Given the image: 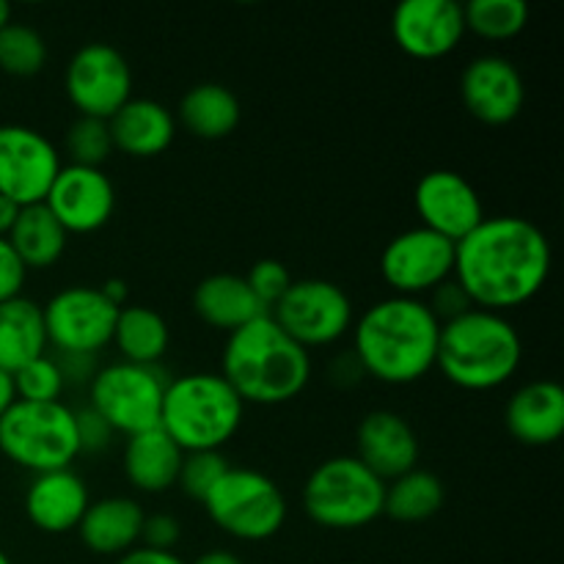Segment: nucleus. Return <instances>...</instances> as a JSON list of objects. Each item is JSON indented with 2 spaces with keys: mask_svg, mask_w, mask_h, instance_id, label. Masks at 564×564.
<instances>
[{
  "mask_svg": "<svg viewBox=\"0 0 564 564\" xmlns=\"http://www.w3.org/2000/svg\"><path fill=\"white\" fill-rule=\"evenodd\" d=\"M551 242L538 224L518 215L482 218L455 242L452 279L477 308L505 314L532 301L551 275Z\"/></svg>",
  "mask_w": 564,
  "mask_h": 564,
  "instance_id": "nucleus-1",
  "label": "nucleus"
},
{
  "mask_svg": "<svg viewBox=\"0 0 564 564\" xmlns=\"http://www.w3.org/2000/svg\"><path fill=\"white\" fill-rule=\"evenodd\" d=\"M352 356L367 378L408 386L435 369L441 323L422 297L389 295L352 323Z\"/></svg>",
  "mask_w": 564,
  "mask_h": 564,
  "instance_id": "nucleus-2",
  "label": "nucleus"
},
{
  "mask_svg": "<svg viewBox=\"0 0 564 564\" xmlns=\"http://www.w3.org/2000/svg\"><path fill=\"white\" fill-rule=\"evenodd\" d=\"M220 378L246 405H284L312 380V352L279 328L270 314L231 330L220 356Z\"/></svg>",
  "mask_w": 564,
  "mask_h": 564,
  "instance_id": "nucleus-3",
  "label": "nucleus"
},
{
  "mask_svg": "<svg viewBox=\"0 0 564 564\" xmlns=\"http://www.w3.org/2000/svg\"><path fill=\"white\" fill-rule=\"evenodd\" d=\"M523 361L516 325L499 312L477 308L441 325L435 369L463 391H494L510 383Z\"/></svg>",
  "mask_w": 564,
  "mask_h": 564,
  "instance_id": "nucleus-4",
  "label": "nucleus"
},
{
  "mask_svg": "<svg viewBox=\"0 0 564 564\" xmlns=\"http://www.w3.org/2000/svg\"><path fill=\"white\" fill-rule=\"evenodd\" d=\"M246 402L220 372L171 378L163 394L160 427L182 452H220L242 427Z\"/></svg>",
  "mask_w": 564,
  "mask_h": 564,
  "instance_id": "nucleus-5",
  "label": "nucleus"
},
{
  "mask_svg": "<svg viewBox=\"0 0 564 564\" xmlns=\"http://www.w3.org/2000/svg\"><path fill=\"white\" fill-rule=\"evenodd\" d=\"M0 452L33 477L72 468L80 457L75 408L66 402L17 400L0 416Z\"/></svg>",
  "mask_w": 564,
  "mask_h": 564,
  "instance_id": "nucleus-6",
  "label": "nucleus"
},
{
  "mask_svg": "<svg viewBox=\"0 0 564 564\" xmlns=\"http://www.w3.org/2000/svg\"><path fill=\"white\" fill-rule=\"evenodd\" d=\"M386 482L356 455L319 463L303 485V510L317 527L352 532L383 516Z\"/></svg>",
  "mask_w": 564,
  "mask_h": 564,
  "instance_id": "nucleus-7",
  "label": "nucleus"
},
{
  "mask_svg": "<svg viewBox=\"0 0 564 564\" xmlns=\"http://www.w3.org/2000/svg\"><path fill=\"white\" fill-rule=\"evenodd\" d=\"M202 505L220 532L242 543H264L275 538L286 521L284 494L257 468L229 466Z\"/></svg>",
  "mask_w": 564,
  "mask_h": 564,
  "instance_id": "nucleus-8",
  "label": "nucleus"
},
{
  "mask_svg": "<svg viewBox=\"0 0 564 564\" xmlns=\"http://www.w3.org/2000/svg\"><path fill=\"white\" fill-rule=\"evenodd\" d=\"M169 375L160 367L113 361L97 369L88 383V408L110 424L116 435L143 433L160 427L163 394Z\"/></svg>",
  "mask_w": 564,
  "mask_h": 564,
  "instance_id": "nucleus-9",
  "label": "nucleus"
},
{
  "mask_svg": "<svg viewBox=\"0 0 564 564\" xmlns=\"http://www.w3.org/2000/svg\"><path fill=\"white\" fill-rule=\"evenodd\" d=\"M270 317L306 350L345 339L356 323V308L345 286L328 279H297L270 308Z\"/></svg>",
  "mask_w": 564,
  "mask_h": 564,
  "instance_id": "nucleus-10",
  "label": "nucleus"
},
{
  "mask_svg": "<svg viewBox=\"0 0 564 564\" xmlns=\"http://www.w3.org/2000/svg\"><path fill=\"white\" fill-rule=\"evenodd\" d=\"M47 345L55 352L99 356L113 339L119 306L102 295L99 286L72 284L55 292L42 306Z\"/></svg>",
  "mask_w": 564,
  "mask_h": 564,
  "instance_id": "nucleus-11",
  "label": "nucleus"
},
{
  "mask_svg": "<svg viewBox=\"0 0 564 564\" xmlns=\"http://www.w3.org/2000/svg\"><path fill=\"white\" fill-rule=\"evenodd\" d=\"M64 86L77 113L108 121L132 99V69L113 44L88 42L66 64Z\"/></svg>",
  "mask_w": 564,
  "mask_h": 564,
  "instance_id": "nucleus-12",
  "label": "nucleus"
},
{
  "mask_svg": "<svg viewBox=\"0 0 564 564\" xmlns=\"http://www.w3.org/2000/svg\"><path fill=\"white\" fill-rule=\"evenodd\" d=\"M455 273V242L424 226L391 237L380 253V275L402 297L430 295Z\"/></svg>",
  "mask_w": 564,
  "mask_h": 564,
  "instance_id": "nucleus-13",
  "label": "nucleus"
},
{
  "mask_svg": "<svg viewBox=\"0 0 564 564\" xmlns=\"http://www.w3.org/2000/svg\"><path fill=\"white\" fill-rule=\"evenodd\" d=\"M58 149L44 132L25 124H0V196L17 207L42 204L58 176Z\"/></svg>",
  "mask_w": 564,
  "mask_h": 564,
  "instance_id": "nucleus-14",
  "label": "nucleus"
},
{
  "mask_svg": "<svg viewBox=\"0 0 564 564\" xmlns=\"http://www.w3.org/2000/svg\"><path fill=\"white\" fill-rule=\"evenodd\" d=\"M42 204L66 235H94L113 218L116 187L102 169L64 163Z\"/></svg>",
  "mask_w": 564,
  "mask_h": 564,
  "instance_id": "nucleus-15",
  "label": "nucleus"
},
{
  "mask_svg": "<svg viewBox=\"0 0 564 564\" xmlns=\"http://www.w3.org/2000/svg\"><path fill=\"white\" fill-rule=\"evenodd\" d=\"M413 207H416L424 229L446 237L449 242H460L485 218L477 187L466 176L449 169L427 171L416 182Z\"/></svg>",
  "mask_w": 564,
  "mask_h": 564,
  "instance_id": "nucleus-16",
  "label": "nucleus"
},
{
  "mask_svg": "<svg viewBox=\"0 0 564 564\" xmlns=\"http://www.w3.org/2000/svg\"><path fill=\"white\" fill-rule=\"evenodd\" d=\"M463 105L482 124L501 127L521 116L527 102V83L521 69L505 55H477L460 77Z\"/></svg>",
  "mask_w": 564,
  "mask_h": 564,
  "instance_id": "nucleus-17",
  "label": "nucleus"
},
{
  "mask_svg": "<svg viewBox=\"0 0 564 564\" xmlns=\"http://www.w3.org/2000/svg\"><path fill=\"white\" fill-rule=\"evenodd\" d=\"M391 36L411 58H444L466 36L463 6L455 0H402L391 14Z\"/></svg>",
  "mask_w": 564,
  "mask_h": 564,
  "instance_id": "nucleus-18",
  "label": "nucleus"
},
{
  "mask_svg": "<svg viewBox=\"0 0 564 564\" xmlns=\"http://www.w3.org/2000/svg\"><path fill=\"white\" fill-rule=\"evenodd\" d=\"M416 430L394 411H372L358 422L356 457L383 482L419 468Z\"/></svg>",
  "mask_w": 564,
  "mask_h": 564,
  "instance_id": "nucleus-19",
  "label": "nucleus"
},
{
  "mask_svg": "<svg viewBox=\"0 0 564 564\" xmlns=\"http://www.w3.org/2000/svg\"><path fill=\"white\" fill-rule=\"evenodd\" d=\"M91 496L72 468L36 474L25 490V516L39 532L66 534L80 527Z\"/></svg>",
  "mask_w": 564,
  "mask_h": 564,
  "instance_id": "nucleus-20",
  "label": "nucleus"
},
{
  "mask_svg": "<svg viewBox=\"0 0 564 564\" xmlns=\"http://www.w3.org/2000/svg\"><path fill=\"white\" fill-rule=\"evenodd\" d=\"M507 430L523 446H551L564 433V389L554 380H532L510 397Z\"/></svg>",
  "mask_w": 564,
  "mask_h": 564,
  "instance_id": "nucleus-21",
  "label": "nucleus"
},
{
  "mask_svg": "<svg viewBox=\"0 0 564 564\" xmlns=\"http://www.w3.org/2000/svg\"><path fill=\"white\" fill-rule=\"evenodd\" d=\"M113 149L130 158H158L174 143L176 116L163 102L132 97L108 119Z\"/></svg>",
  "mask_w": 564,
  "mask_h": 564,
  "instance_id": "nucleus-22",
  "label": "nucleus"
},
{
  "mask_svg": "<svg viewBox=\"0 0 564 564\" xmlns=\"http://www.w3.org/2000/svg\"><path fill=\"white\" fill-rule=\"evenodd\" d=\"M143 518L147 512L130 496H105L88 505L77 532L91 554L121 556L141 543Z\"/></svg>",
  "mask_w": 564,
  "mask_h": 564,
  "instance_id": "nucleus-23",
  "label": "nucleus"
},
{
  "mask_svg": "<svg viewBox=\"0 0 564 564\" xmlns=\"http://www.w3.org/2000/svg\"><path fill=\"white\" fill-rule=\"evenodd\" d=\"M185 452L165 435L163 427L143 430L124 441V477L141 494L158 496L176 488Z\"/></svg>",
  "mask_w": 564,
  "mask_h": 564,
  "instance_id": "nucleus-24",
  "label": "nucleus"
},
{
  "mask_svg": "<svg viewBox=\"0 0 564 564\" xmlns=\"http://www.w3.org/2000/svg\"><path fill=\"white\" fill-rule=\"evenodd\" d=\"M193 308L204 323L226 330V334L268 314L262 303L253 297L246 279L235 273H213L198 281V286L193 290Z\"/></svg>",
  "mask_w": 564,
  "mask_h": 564,
  "instance_id": "nucleus-25",
  "label": "nucleus"
},
{
  "mask_svg": "<svg viewBox=\"0 0 564 564\" xmlns=\"http://www.w3.org/2000/svg\"><path fill=\"white\" fill-rule=\"evenodd\" d=\"M240 99L224 83H198L187 88L176 108L180 124L204 141H220L231 135L240 124Z\"/></svg>",
  "mask_w": 564,
  "mask_h": 564,
  "instance_id": "nucleus-26",
  "label": "nucleus"
},
{
  "mask_svg": "<svg viewBox=\"0 0 564 564\" xmlns=\"http://www.w3.org/2000/svg\"><path fill=\"white\" fill-rule=\"evenodd\" d=\"M47 330L39 303L20 295L0 303V369L14 375L33 358L47 352Z\"/></svg>",
  "mask_w": 564,
  "mask_h": 564,
  "instance_id": "nucleus-27",
  "label": "nucleus"
},
{
  "mask_svg": "<svg viewBox=\"0 0 564 564\" xmlns=\"http://www.w3.org/2000/svg\"><path fill=\"white\" fill-rule=\"evenodd\" d=\"M6 240L28 270H47L64 257L69 235L44 204H31L20 209Z\"/></svg>",
  "mask_w": 564,
  "mask_h": 564,
  "instance_id": "nucleus-28",
  "label": "nucleus"
},
{
  "mask_svg": "<svg viewBox=\"0 0 564 564\" xmlns=\"http://www.w3.org/2000/svg\"><path fill=\"white\" fill-rule=\"evenodd\" d=\"M110 345L121 352V361L158 367L171 345L169 323L149 306H121Z\"/></svg>",
  "mask_w": 564,
  "mask_h": 564,
  "instance_id": "nucleus-29",
  "label": "nucleus"
},
{
  "mask_svg": "<svg viewBox=\"0 0 564 564\" xmlns=\"http://www.w3.org/2000/svg\"><path fill=\"white\" fill-rule=\"evenodd\" d=\"M444 499V482L433 471L413 468V471L386 482L383 516L394 518L400 523H422L438 516Z\"/></svg>",
  "mask_w": 564,
  "mask_h": 564,
  "instance_id": "nucleus-30",
  "label": "nucleus"
},
{
  "mask_svg": "<svg viewBox=\"0 0 564 564\" xmlns=\"http://www.w3.org/2000/svg\"><path fill=\"white\" fill-rule=\"evenodd\" d=\"M529 3L527 0H471L463 6V20L466 31L490 42H505L518 36L529 25Z\"/></svg>",
  "mask_w": 564,
  "mask_h": 564,
  "instance_id": "nucleus-31",
  "label": "nucleus"
},
{
  "mask_svg": "<svg viewBox=\"0 0 564 564\" xmlns=\"http://www.w3.org/2000/svg\"><path fill=\"white\" fill-rule=\"evenodd\" d=\"M47 64V42L36 28L9 22L0 31V69L14 77H33Z\"/></svg>",
  "mask_w": 564,
  "mask_h": 564,
  "instance_id": "nucleus-32",
  "label": "nucleus"
},
{
  "mask_svg": "<svg viewBox=\"0 0 564 564\" xmlns=\"http://www.w3.org/2000/svg\"><path fill=\"white\" fill-rule=\"evenodd\" d=\"M113 152V141H110L108 121L91 119V116H77L66 130V154L75 165H91V169H102L105 160Z\"/></svg>",
  "mask_w": 564,
  "mask_h": 564,
  "instance_id": "nucleus-33",
  "label": "nucleus"
},
{
  "mask_svg": "<svg viewBox=\"0 0 564 564\" xmlns=\"http://www.w3.org/2000/svg\"><path fill=\"white\" fill-rule=\"evenodd\" d=\"M14 394L22 402H58L64 394V375L50 352L33 358L25 367L17 369L14 375Z\"/></svg>",
  "mask_w": 564,
  "mask_h": 564,
  "instance_id": "nucleus-34",
  "label": "nucleus"
},
{
  "mask_svg": "<svg viewBox=\"0 0 564 564\" xmlns=\"http://www.w3.org/2000/svg\"><path fill=\"white\" fill-rule=\"evenodd\" d=\"M226 471H229V460L224 457V452H185L176 488L202 505Z\"/></svg>",
  "mask_w": 564,
  "mask_h": 564,
  "instance_id": "nucleus-35",
  "label": "nucleus"
},
{
  "mask_svg": "<svg viewBox=\"0 0 564 564\" xmlns=\"http://www.w3.org/2000/svg\"><path fill=\"white\" fill-rule=\"evenodd\" d=\"M242 279H246V284L251 286L253 297L262 303V308L268 314L270 308L284 297V292L290 290L292 281H295L290 270H286V264L279 262V259H259V262L251 264V270H248Z\"/></svg>",
  "mask_w": 564,
  "mask_h": 564,
  "instance_id": "nucleus-36",
  "label": "nucleus"
},
{
  "mask_svg": "<svg viewBox=\"0 0 564 564\" xmlns=\"http://www.w3.org/2000/svg\"><path fill=\"white\" fill-rule=\"evenodd\" d=\"M424 303H427L430 312L435 314V319H438L441 325L449 323V319L460 317V314L471 312V308H474L471 297L466 295V290H463V286L457 284L455 279H446L444 284L435 286V290L430 292V297Z\"/></svg>",
  "mask_w": 564,
  "mask_h": 564,
  "instance_id": "nucleus-37",
  "label": "nucleus"
},
{
  "mask_svg": "<svg viewBox=\"0 0 564 564\" xmlns=\"http://www.w3.org/2000/svg\"><path fill=\"white\" fill-rule=\"evenodd\" d=\"M182 538V527L174 516L169 512H154V516L143 518V529H141V543L143 549H154V551H174L176 543Z\"/></svg>",
  "mask_w": 564,
  "mask_h": 564,
  "instance_id": "nucleus-38",
  "label": "nucleus"
},
{
  "mask_svg": "<svg viewBox=\"0 0 564 564\" xmlns=\"http://www.w3.org/2000/svg\"><path fill=\"white\" fill-rule=\"evenodd\" d=\"M75 422H77V438H80V455L83 452L108 449L110 441L116 438L110 424L88 405L80 408V411H75Z\"/></svg>",
  "mask_w": 564,
  "mask_h": 564,
  "instance_id": "nucleus-39",
  "label": "nucleus"
},
{
  "mask_svg": "<svg viewBox=\"0 0 564 564\" xmlns=\"http://www.w3.org/2000/svg\"><path fill=\"white\" fill-rule=\"evenodd\" d=\"M25 279L28 268L22 264V259L17 257L11 242L6 240V237H0V303L11 301V297H20Z\"/></svg>",
  "mask_w": 564,
  "mask_h": 564,
  "instance_id": "nucleus-40",
  "label": "nucleus"
},
{
  "mask_svg": "<svg viewBox=\"0 0 564 564\" xmlns=\"http://www.w3.org/2000/svg\"><path fill=\"white\" fill-rule=\"evenodd\" d=\"M55 364H58L61 375H64V386H88L97 375L99 361L97 356H83V352H55Z\"/></svg>",
  "mask_w": 564,
  "mask_h": 564,
  "instance_id": "nucleus-41",
  "label": "nucleus"
},
{
  "mask_svg": "<svg viewBox=\"0 0 564 564\" xmlns=\"http://www.w3.org/2000/svg\"><path fill=\"white\" fill-rule=\"evenodd\" d=\"M116 564H187L182 556H176L174 551H154V549H143V545H135L127 554L119 556Z\"/></svg>",
  "mask_w": 564,
  "mask_h": 564,
  "instance_id": "nucleus-42",
  "label": "nucleus"
},
{
  "mask_svg": "<svg viewBox=\"0 0 564 564\" xmlns=\"http://www.w3.org/2000/svg\"><path fill=\"white\" fill-rule=\"evenodd\" d=\"M22 207H17L11 198L0 196V237H9V231L14 229V220L20 215Z\"/></svg>",
  "mask_w": 564,
  "mask_h": 564,
  "instance_id": "nucleus-43",
  "label": "nucleus"
},
{
  "mask_svg": "<svg viewBox=\"0 0 564 564\" xmlns=\"http://www.w3.org/2000/svg\"><path fill=\"white\" fill-rule=\"evenodd\" d=\"M99 290H102V295L108 297L113 306H127V284L121 279H108L105 284H99Z\"/></svg>",
  "mask_w": 564,
  "mask_h": 564,
  "instance_id": "nucleus-44",
  "label": "nucleus"
},
{
  "mask_svg": "<svg viewBox=\"0 0 564 564\" xmlns=\"http://www.w3.org/2000/svg\"><path fill=\"white\" fill-rule=\"evenodd\" d=\"M14 402H17L14 378H11V372L0 369V416H3V413L9 411V408L14 405Z\"/></svg>",
  "mask_w": 564,
  "mask_h": 564,
  "instance_id": "nucleus-45",
  "label": "nucleus"
},
{
  "mask_svg": "<svg viewBox=\"0 0 564 564\" xmlns=\"http://www.w3.org/2000/svg\"><path fill=\"white\" fill-rule=\"evenodd\" d=\"M193 564H242V560L237 554H231V551H204L202 556H196Z\"/></svg>",
  "mask_w": 564,
  "mask_h": 564,
  "instance_id": "nucleus-46",
  "label": "nucleus"
},
{
  "mask_svg": "<svg viewBox=\"0 0 564 564\" xmlns=\"http://www.w3.org/2000/svg\"><path fill=\"white\" fill-rule=\"evenodd\" d=\"M11 22V6L6 0H0V31Z\"/></svg>",
  "mask_w": 564,
  "mask_h": 564,
  "instance_id": "nucleus-47",
  "label": "nucleus"
},
{
  "mask_svg": "<svg viewBox=\"0 0 564 564\" xmlns=\"http://www.w3.org/2000/svg\"><path fill=\"white\" fill-rule=\"evenodd\" d=\"M0 564H11V560H9V556H6L3 549H0Z\"/></svg>",
  "mask_w": 564,
  "mask_h": 564,
  "instance_id": "nucleus-48",
  "label": "nucleus"
}]
</instances>
